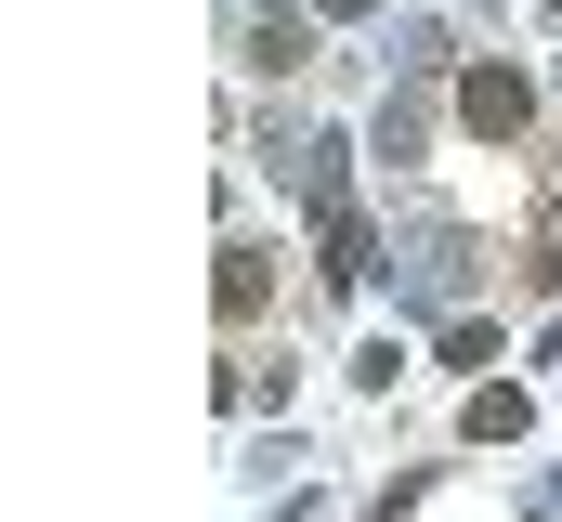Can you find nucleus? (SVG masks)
I'll use <instances>...</instances> for the list:
<instances>
[{
	"instance_id": "f257e3e1",
	"label": "nucleus",
	"mask_w": 562,
	"mask_h": 522,
	"mask_svg": "<svg viewBox=\"0 0 562 522\" xmlns=\"http://www.w3.org/2000/svg\"><path fill=\"white\" fill-rule=\"evenodd\" d=\"M458 118L484 130V144H510V130L537 118V79H524V66H471V79H458Z\"/></svg>"
},
{
	"instance_id": "f03ea898",
	"label": "nucleus",
	"mask_w": 562,
	"mask_h": 522,
	"mask_svg": "<svg viewBox=\"0 0 562 522\" xmlns=\"http://www.w3.org/2000/svg\"><path fill=\"white\" fill-rule=\"evenodd\" d=\"M367 261H380V236L340 209V223H327V287H367Z\"/></svg>"
},
{
	"instance_id": "7ed1b4c3",
	"label": "nucleus",
	"mask_w": 562,
	"mask_h": 522,
	"mask_svg": "<svg viewBox=\"0 0 562 522\" xmlns=\"http://www.w3.org/2000/svg\"><path fill=\"white\" fill-rule=\"evenodd\" d=\"M406 287H419V300H458V236H419V249H406Z\"/></svg>"
},
{
	"instance_id": "20e7f679",
	"label": "nucleus",
	"mask_w": 562,
	"mask_h": 522,
	"mask_svg": "<svg viewBox=\"0 0 562 522\" xmlns=\"http://www.w3.org/2000/svg\"><path fill=\"white\" fill-rule=\"evenodd\" d=\"M301 209L340 223V144H301Z\"/></svg>"
},
{
	"instance_id": "39448f33",
	"label": "nucleus",
	"mask_w": 562,
	"mask_h": 522,
	"mask_svg": "<svg viewBox=\"0 0 562 522\" xmlns=\"http://www.w3.org/2000/svg\"><path fill=\"white\" fill-rule=\"evenodd\" d=\"M262 287H276L262 249H223V314H262Z\"/></svg>"
},
{
	"instance_id": "423d86ee",
	"label": "nucleus",
	"mask_w": 562,
	"mask_h": 522,
	"mask_svg": "<svg viewBox=\"0 0 562 522\" xmlns=\"http://www.w3.org/2000/svg\"><path fill=\"white\" fill-rule=\"evenodd\" d=\"M314 13H367V0H314Z\"/></svg>"
}]
</instances>
